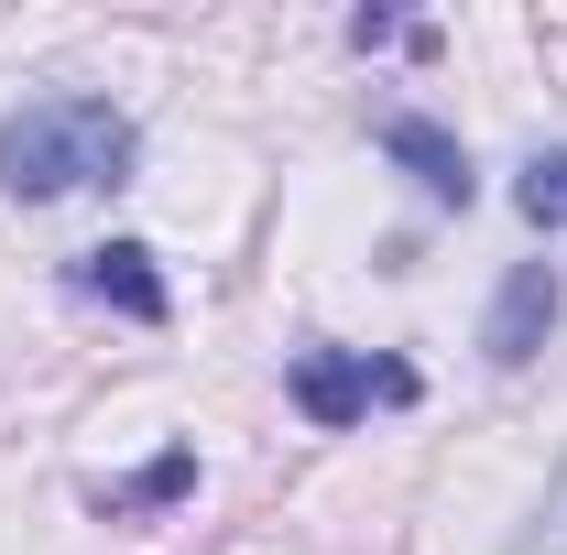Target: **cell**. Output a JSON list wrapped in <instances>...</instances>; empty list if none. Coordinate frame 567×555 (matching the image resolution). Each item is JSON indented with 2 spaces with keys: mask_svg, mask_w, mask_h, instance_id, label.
Listing matches in <instances>:
<instances>
[{
  "mask_svg": "<svg viewBox=\"0 0 567 555\" xmlns=\"http://www.w3.org/2000/svg\"><path fill=\"white\" fill-rule=\"evenodd\" d=\"M132 175V121L110 98H33L0 121V186L22 208H55L76 186H121Z\"/></svg>",
  "mask_w": 567,
  "mask_h": 555,
  "instance_id": "1",
  "label": "cell"
},
{
  "mask_svg": "<svg viewBox=\"0 0 567 555\" xmlns=\"http://www.w3.org/2000/svg\"><path fill=\"white\" fill-rule=\"evenodd\" d=\"M295 404H306V425H360L371 404H415V370L404 359H350V348H306Z\"/></svg>",
  "mask_w": 567,
  "mask_h": 555,
  "instance_id": "2",
  "label": "cell"
},
{
  "mask_svg": "<svg viewBox=\"0 0 567 555\" xmlns=\"http://www.w3.org/2000/svg\"><path fill=\"white\" fill-rule=\"evenodd\" d=\"M557 305H567L557 262H513V283H502V305H492V327H481V348H492L502 370H524V359L546 348V327H557Z\"/></svg>",
  "mask_w": 567,
  "mask_h": 555,
  "instance_id": "3",
  "label": "cell"
},
{
  "mask_svg": "<svg viewBox=\"0 0 567 555\" xmlns=\"http://www.w3.org/2000/svg\"><path fill=\"white\" fill-rule=\"evenodd\" d=\"M382 153H393V164L415 175L436 208H470V186H481V175H470V153L436 132V121H415V109H393V121H382Z\"/></svg>",
  "mask_w": 567,
  "mask_h": 555,
  "instance_id": "4",
  "label": "cell"
},
{
  "mask_svg": "<svg viewBox=\"0 0 567 555\" xmlns=\"http://www.w3.org/2000/svg\"><path fill=\"white\" fill-rule=\"evenodd\" d=\"M76 294H99V305H121V316H142V327H164V273H153L142 240L87 251V262H76Z\"/></svg>",
  "mask_w": 567,
  "mask_h": 555,
  "instance_id": "5",
  "label": "cell"
},
{
  "mask_svg": "<svg viewBox=\"0 0 567 555\" xmlns=\"http://www.w3.org/2000/svg\"><path fill=\"white\" fill-rule=\"evenodd\" d=\"M513 208L535 218V229H567V153H535V164H524V186H513Z\"/></svg>",
  "mask_w": 567,
  "mask_h": 555,
  "instance_id": "6",
  "label": "cell"
},
{
  "mask_svg": "<svg viewBox=\"0 0 567 555\" xmlns=\"http://www.w3.org/2000/svg\"><path fill=\"white\" fill-rule=\"evenodd\" d=\"M197 480V458H153V469H142L132 480V501H175V490Z\"/></svg>",
  "mask_w": 567,
  "mask_h": 555,
  "instance_id": "7",
  "label": "cell"
}]
</instances>
